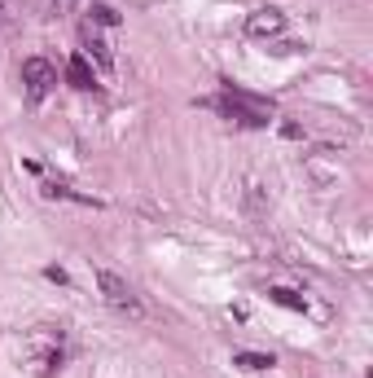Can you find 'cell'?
<instances>
[{
	"instance_id": "6da1fadb",
	"label": "cell",
	"mask_w": 373,
	"mask_h": 378,
	"mask_svg": "<svg viewBox=\"0 0 373 378\" xmlns=\"http://www.w3.org/2000/svg\"><path fill=\"white\" fill-rule=\"evenodd\" d=\"M22 352H27V365L40 378H53L57 370H62V330L35 326L27 335V344H22Z\"/></svg>"
},
{
	"instance_id": "7a4b0ae2",
	"label": "cell",
	"mask_w": 373,
	"mask_h": 378,
	"mask_svg": "<svg viewBox=\"0 0 373 378\" xmlns=\"http://www.w3.org/2000/svg\"><path fill=\"white\" fill-rule=\"evenodd\" d=\"M202 106H207V110H220L224 119H233V123H242V128H263V123H268V106L250 101V97H242V92L211 97V101H202Z\"/></svg>"
},
{
	"instance_id": "3957f363",
	"label": "cell",
	"mask_w": 373,
	"mask_h": 378,
	"mask_svg": "<svg viewBox=\"0 0 373 378\" xmlns=\"http://www.w3.org/2000/svg\"><path fill=\"white\" fill-rule=\"evenodd\" d=\"M97 290H101V299L110 304L114 312H123V317H141V312H145V308H141V295L128 286V277L110 273V268H101V273H97Z\"/></svg>"
},
{
	"instance_id": "277c9868",
	"label": "cell",
	"mask_w": 373,
	"mask_h": 378,
	"mask_svg": "<svg viewBox=\"0 0 373 378\" xmlns=\"http://www.w3.org/2000/svg\"><path fill=\"white\" fill-rule=\"evenodd\" d=\"M22 84H27L31 97H44V92L57 84L53 62H49V57H27V62H22Z\"/></svg>"
},
{
	"instance_id": "5b68a950",
	"label": "cell",
	"mask_w": 373,
	"mask_h": 378,
	"mask_svg": "<svg viewBox=\"0 0 373 378\" xmlns=\"http://www.w3.org/2000/svg\"><path fill=\"white\" fill-rule=\"evenodd\" d=\"M281 31H285V14H281V9H255V14L246 18V35H250V40H276Z\"/></svg>"
},
{
	"instance_id": "8992f818",
	"label": "cell",
	"mask_w": 373,
	"mask_h": 378,
	"mask_svg": "<svg viewBox=\"0 0 373 378\" xmlns=\"http://www.w3.org/2000/svg\"><path fill=\"white\" fill-rule=\"evenodd\" d=\"M83 49H88V57H92L101 70H114V53H110V44L97 35V27H92V22L83 27Z\"/></svg>"
},
{
	"instance_id": "52a82bcc",
	"label": "cell",
	"mask_w": 373,
	"mask_h": 378,
	"mask_svg": "<svg viewBox=\"0 0 373 378\" xmlns=\"http://www.w3.org/2000/svg\"><path fill=\"white\" fill-rule=\"evenodd\" d=\"M66 79H70V88H79V92L97 88V75H92V66H88V57H83V53H75L66 62Z\"/></svg>"
},
{
	"instance_id": "ba28073f",
	"label": "cell",
	"mask_w": 373,
	"mask_h": 378,
	"mask_svg": "<svg viewBox=\"0 0 373 378\" xmlns=\"http://www.w3.org/2000/svg\"><path fill=\"white\" fill-rule=\"evenodd\" d=\"M268 299L272 304H281V308H290V312H308V299L299 290H285V286H268Z\"/></svg>"
},
{
	"instance_id": "9c48e42d",
	"label": "cell",
	"mask_w": 373,
	"mask_h": 378,
	"mask_svg": "<svg viewBox=\"0 0 373 378\" xmlns=\"http://www.w3.org/2000/svg\"><path fill=\"white\" fill-rule=\"evenodd\" d=\"M233 365H242V370H250V374H259V370H272V357H263V352H237L233 357Z\"/></svg>"
},
{
	"instance_id": "30bf717a",
	"label": "cell",
	"mask_w": 373,
	"mask_h": 378,
	"mask_svg": "<svg viewBox=\"0 0 373 378\" xmlns=\"http://www.w3.org/2000/svg\"><path fill=\"white\" fill-rule=\"evenodd\" d=\"M246 207H250V216H263V211H268V203H263V185H246Z\"/></svg>"
},
{
	"instance_id": "8fae6325",
	"label": "cell",
	"mask_w": 373,
	"mask_h": 378,
	"mask_svg": "<svg viewBox=\"0 0 373 378\" xmlns=\"http://www.w3.org/2000/svg\"><path fill=\"white\" fill-rule=\"evenodd\" d=\"M92 27H119V14L110 5H92Z\"/></svg>"
},
{
	"instance_id": "7c38bea8",
	"label": "cell",
	"mask_w": 373,
	"mask_h": 378,
	"mask_svg": "<svg viewBox=\"0 0 373 378\" xmlns=\"http://www.w3.org/2000/svg\"><path fill=\"white\" fill-rule=\"evenodd\" d=\"M75 5H79V0H49V14L53 18H66V14H75Z\"/></svg>"
},
{
	"instance_id": "4fadbf2b",
	"label": "cell",
	"mask_w": 373,
	"mask_h": 378,
	"mask_svg": "<svg viewBox=\"0 0 373 378\" xmlns=\"http://www.w3.org/2000/svg\"><path fill=\"white\" fill-rule=\"evenodd\" d=\"M44 277L57 281V286H66V268H57V264H53V268H44Z\"/></svg>"
},
{
	"instance_id": "5bb4252c",
	"label": "cell",
	"mask_w": 373,
	"mask_h": 378,
	"mask_svg": "<svg viewBox=\"0 0 373 378\" xmlns=\"http://www.w3.org/2000/svg\"><path fill=\"white\" fill-rule=\"evenodd\" d=\"M281 132L290 137V141H299V137H303V128H299V123H281Z\"/></svg>"
}]
</instances>
